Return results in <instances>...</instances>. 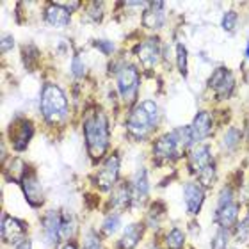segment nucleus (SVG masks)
<instances>
[{"mask_svg":"<svg viewBox=\"0 0 249 249\" xmlns=\"http://www.w3.org/2000/svg\"><path fill=\"white\" fill-rule=\"evenodd\" d=\"M153 249H159V248H153Z\"/></svg>","mask_w":249,"mask_h":249,"instance_id":"39","label":"nucleus"},{"mask_svg":"<svg viewBox=\"0 0 249 249\" xmlns=\"http://www.w3.org/2000/svg\"><path fill=\"white\" fill-rule=\"evenodd\" d=\"M212 164V157H210V150L205 146H199L194 151H191V169L194 173L203 171L205 167Z\"/></svg>","mask_w":249,"mask_h":249,"instance_id":"19","label":"nucleus"},{"mask_svg":"<svg viewBox=\"0 0 249 249\" xmlns=\"http://www.w3.org/2000/svg\"><path fill=\"white\" fill-rule=\"evenodd\" d=\"M208 86L212 89H215L219 93V96L223 94V96H228L235 88V78H233V73L226 70V68H219L215 70L210 80H208Z\"/></svg>","mask_w":249,"mask_h":249,"instance_id":"10","label":"nucleus"},{"mask_svg":"<svg viewBox=\"0 0 249 249\" xmlns=\"http://www.w3.org/2000/svg\"><path fill=\"white\" fill-rule=\"evenodd\" d=\"M248 141H249V123H248Z\"/></svg>","mask_w":249,"mask_h":249,"instance_id":"37","label":"nucleus"},{"mask_svg":"<svg viewBox=\"0 0 249 249\" xmlns=\"http://www.w3.org/2000/svg\"><path fill=\"white\" fill-rule=\"evenodd\" d=\"M237 25V13L235 11H228L223 18V29L224 31H233Z\"/></svg>","mask_w":249,"mask_h":249,"instance_id":"27","label":"nucleus"},{"mask_svg":"<svg viewBox=\"0 0 249 249\" xmlns=\"http://www.w3.org/2000/svg\"><path fill=\"white\" fill-rule=\"evenodd\" d=\"M237 215H239V208L233 201L226 203V205H221L217 210V223L223 226L224 230L231 228L235 223H237Z\"/></svg>","mask_w":249,"mask_h":249,"instance_id":"18","label":"nucleus"},{"mask_svg":"<svg viewBox=\"0 0 249 249\" xmlns=\"http://www.w3.org/2000/svg\"><path fill=\"white\" fill-rule=\"evenodd\" d=\"M157 123H159V109H157L155 102L146 100V102L137 105L135 109H132L128 121H126V128L134 139L141 141L146 139L155 130Z\"/></svg>","mask_w":249,"mask_h":249,"instance_id":"2","label":"nucleus"},{"mask_svg":"<svg viewBox=\"0 0 249 249\" xmlns=\"http://www.w3.org/2000/svg\"><path fill=\"white\" fill-rule=\"evenodd\" d=\"M84 249H104L102 248V242H100V237L96 233H89L86 237V242H84Z\"/></svg>","mask_w":249,"mask_h":249,"instance_id":"29","label":"nucleus"},{"mask_svg":"<svg viewBox=\"0 0 249 249\" xmlns=\"http://www.w3.org/2000/svg\"><path fill=\"white\" fill-rule=\"evenodd\" d=\"M239 141H240V132L237 128H231L226 134V137H224V142H226L228 148H235V146L239 144Z\"/></svg>","mask_w":249,"mask_h":249,"instance_id":"28","label":"nucleus"},{"mask_svg":"<svg viewBox=\"0 0 249 249\" xmlns=\"http://www.w3.org/2000/svg\"><path fill=\"white\" fill-rule=\"evenodd\" d=\"M18 249H31V240L23 239L21 242H18Z\"/></svg>","mask_w":249,"mask_h":249,"instance_id":"34","label":"nucleus"},{"mask_svg":"<svg viewBox=\"0 0 249 249\" xmlns=\"http://www.w3.org/2000/svg\"><path fill=\"white\" fill-rule=\"evenodd\" d=\"M153 150H155V157L159 160H175L177 157H180V151H178L180 148H178V142L173 134L159 137L155 141Z\"/></svg>","mask_w":249,"mask_h":249,"instance_id":"9","label":"nucleus"},{"mask_svg":"<svg viewBox=\"0 0 249 249\" xmlns=\"http://www.w3.org/2000/svg\"><path fill=\"white\" fill-rule=\"evenodd\" d=\"M130 201H132V192H130L128 185L123 183L121 187L116 189V192L112 194V199H110V207L112 208H124L128 207Z\"/></svg>","mask_w":249,"mask_h":249,"instance_id":"21","label":"nucleus"},{"mask_svg":"<svg viewBox=\"0 0 249 249\" xmlns=\"http://www.w3.org/2000/svg\"><path fill=\"white\" fill-rule=\"evenodd\" d=\"M177 64H178L180 73L185 77L187 75V50L183 45H178L177 47Z\"/></svg>","mask_w":249,"mask_h":249,"instance_id":"23","label":"nucleus"},{"mask_svg":"<svg viewBox=\"0 0 249 249\" xmlns=\"http://www.w3.org/2000/svg\"><path fill=\"white\" fill-rule=\"evenodd\" d=\"M21 187H23V194H25L27 201L36 208L41 207L43 201H45V196H43L41 185H39V182H37L36 175L32 173V169H29L27 175L21 177Z\"/></svg>","mask_w":249,"mask_h":249,"instance_id":"7","label":"nucleus"},{"mask_svg":"<svg viewBox=\"0 0 249 249\" xmlns=\"http://www.w3.org/2000/svg\"><path fill=\"white\" fill-rule=\"evenodd\" d=\"M142 231H144V226L141 223L137 224H130L126 226L120 239V249H134L135 246L139 244L141 237H142Z\"/></svg>","mask_w":249,"mask_h":249,"instance_id":"17","label":"nucleus"},{"mask_svg":"<svg viewBox=\"0 0 249 249\" xmlns=\"http://www.w3.org/2000/svg\"><path fill=\"white\" fill-rule=\"evenodd\" d=\"M73 231H75V219L71 215H62L61 237H71Z\"/></svg>","mask_w":249,"mask_h":249,"instance_id":"24","label":"nucleus"},{"mask_svg":"<svg viewBox=\"0 0 249 249\" xmlns=\"http://www.w3.org/2000/svg\"><path fill=\"white\" fill-rule=\"evenodd\" d=\"M248 221H249V215H248Z\"/></svg>","mask_w":249,"mask_h":249,"instance_id":"38","label":"nucleus"},{"mask_svg":"<svg viewBox=\"0 0 249 249\" xmlns=\"http://www.w3.org/2000/svg\"><path fill=\"white\" fill-rule=\"evenodd\" d=\"M224 246H226V231H219V235L215 237V240H213V249H224Z\"/></svg>","mask_w":249,"mask_h":249,"instance_id":"32","label":"nucleus"},{"mask_svg":"<svg viewBox=\"0 0 249 249\" xmlns=\"http://www.w3.org/2000/svg\"><path fill=\"white\" fill-rule=\"evenodd\" d=\"M32 134H34V128H32L31 121H27V120H18L9 126L11 141H13V146H15L16 151L25 150Z\"/></svg>","mask_w":249,"mask_h":249,"instance_id":"5","label":"nucleus"},{"mask_svg":"<svg viewBox=\"0 0 249 249\" xmlns=\"http://www.w3.org/2000/svg\"><path fill=\"white\" fill-rule=\"evenodd\" d=\"M84 134H86V144L93 160H100L107 151L109 146V123L107 116L98 110L96 114L86 120L84 123Z\"/></svg>","mask_w":249,"mask_h":249,"instance_id":"1","label":"nucleus"},{"mask_svg":"<svg viewBox=\"0 0 249 249\" xmlns=\"http://www.w3.org/2000/svg\"><path fill=\"white\" fill-rule=\"evenodd\" d=\"M183 197H185L187 203V210L191 213H197L201 210L203 201H205V192L196 183H187L183 187Z\"/></svg>","mask_w":249,"mask_h":249,"instance_id":"15","label":"nucleus"},{"mask_svg":"<svg viewBox=\"0 0 249 249\" xmlns=\"http://www.w3.org/2000/svg\"><path fill=\"white\" fill-rule=\"evenodd\" d=\"M45 20L52 27H66L70 23V9L59 4H50L45 9Z\"/></svg>","mask_w":249,"mask_h":249,"instance_id":"16","label":"nucleus"},{"mask_svg":"<svg viewBox=\"0 0 249 249\" xmlns=\"http://www.w3.org/2000/svg\"><path fill=\"white\" fill-rule=\"evenodd\" d=\"M118 226H120V215H116V213L114 215H109L104 223V231L105 233H114Z\"/></svg>","mask_w":249,"mask_h":249,"instance_id":"26","label":"nucleus"},{"mask_svg":"<svg viewBox=\"0 0 249 249\" xmlns=\"http://www.w3.org/2000/svg\"><path fill=\"white\" fill-rule=\"evenodd\" d=\"M164 18H166V4L164 2H151L150 7L142 15L144 25L150 29H159L164 25Z\"/></svg>","mask_w":249,"mask_h":249,"instance_id":"14","label":"nucleus"},{"mask_svg":"<svg viewBox=\"0 0 249 249\" xmlns=\"http://www.w3.org/2000/svg\"><path fill=\"white\" fill-rule=\"evenodd\" d=\"M199 175V178H201V183H205V185H212L213 180H215V169H213V164H210L208 167H205L203 171L197 173Z\"/></svg>","mask_w":249,"mask_h":249,"instance_id":"25","label":"nucleus"},{"mask_svg":"<svg viewBox=\"0 0 249 249\" xmlns=\"http://www.w3.org/2000/svg\"><path fill=\"white\" fill-rule=\"evenodd\" d=\"M134 52H137V57L144 66H155L160 59V41L159 37L144 39L139 47L134 48Z\"/></svg>","mask_w":249,"mask_h":249,"instance_id":"8","label":"nucleus"},{"mask_svg":"<svg viewBox=\"0 0 249 249\" xmlns=\"http://www.w3.org/2000/svg\"><path fill=\"white\" fill-rule=\"evenodd\" d=\"M93 45L96 48H100V52H104V53L114 52V45L110 41H105V39H96V41H93Z\"/></svg>","mask_w":249,"mask_h":249,"instance_id":"30","label":"nucleus"},{"mask_svg":"<svg viewBox=\"0 0 249 249\" xmlns=\"http://www.w3.org/2000/svg\"><path fill=\"white\" fill-rule=\"evenodd\" d=\"M73 73L77 75V77H82L84 75V66H82V61L78 57L73 59Z\"/></svg>","mask_w":249,"mask_h":249,"instance_id":"33","label":"nucleus"},{"mask_svg":"<svg viewBox=\"0 0 249 249\" xmlns=\"http://www.w3.org/2000/svg\"><path fill=\"white\" fill-rule=\"evenodd\" d=\"M132 201L135 205H142L148 197V192H150V185H148V173L146 169H139V171L134 175V180H132Z\"/></svg>","mask_w":249,"mask_h":249,"instance_id":"12","label":"nucleus"},{"mask_svg":"<svg viewBox=\"0 0 249 249\" xmlns=\"http://www.w3.org/2000/svg\"><path fill=\"white\" fill-rule=\"evenodd\" d=\"M13 47H15V39H13V36H11V34H4V36H2V41H0L2 52H7V50H11Z\"/></svg>","mask_w":249,"mask_h":249,"instance_id":"31","label":"nucleus"},{"mask_svg":"<svg viewBox=\"0 0 249 249\" xmlns=\"http://www.w3.org/2000/svg\"><path fill=\"white\" fill-rule=\"evenodd\" d=\"M118 175H120V155L114 153L110 159H107L102 171L96 175V185H98L100 191H110V187L114 185L116 180H118Z\"/></svg>","mask_w":249,"mask_h":249,"instance_id":"4","label":"nucleus"},{"mask_svg":"<svg viewBox=\"0 0 249 249\" xmlns=\"http://www.w3.org/2000/svg\"><path fill=\"white\" fill-rule=\"evenodd\" d=\"M192 130H194L197 141L208 137L210 132H212V118H210V114H208V112H199V114L194 118Z\"/></svg>","mask_w":249,"mask_h":249,"instance_id":"20","label":"nucleus"},{"mask_svg":"<svg viewBox=\"0 0 249 249\" xmlns=\"http://www.w3.org/2000/svg\"><path fill=\"white\" fill-rule=\"evenodd\" d=\"M27 226L25 223H21L20 219H15L11 215H4L2 217V239L7 244H16L21 242L25 237Z\"/></svg>","mask_w":249,"mask_h":249,"instance_id":"6","label":"nucleus"},{"mask_svg":"<svg viewBox=\"0 0 249 249\" xmlns=\"http://www.w3.org/2000/svg\"><path fill=\"white\" fill-rule=\"evenodd\" d=\"M246 55L249 57V43H248V48H246Z\"/></svg>","mask_w":249,"mask_h":249,"instance_id":"36","label":"nucleus"},{"mask_svg":"<svg viewBox=\"0 0 249 249\" xmlns=\"http://www.w3.org/2000/svg\"><path fill=\"white\" fill-rule=\"evenodd\" d=\"M61 226H62V215L59 212H50L45 217L43 228H45V239L47 244L55 246L61 239Z\"/></svg>","mask_w":249,"mask_h":249,"instance_id":"13","label":"nucleus"},{"mask_svg":"<svg viewBox=\"0 0 249 249\" xmlns=\"http://www.w3.org/2000/svg\"><path fill=\"white\" fill-rule=\"evenodd\" d=\"M139 84V73L134 66H124L118 73V89H120L121 96L128 98L130 94H134Z\"/></svg>","mask_w":249,"mask_h":249,"instance_id":"11","label":"nucleus"},{"mask_svg":"<svg viewBox=\"0 0 249 249\" xmlns=\"http://www.w3.org/2000/svg\"><path fill=\"white\" fill-rule=\"evenodd\" d=\"M183 240H185V237H183V233L180 231V230H173L171 233L167 235L166 239V246L167 249H182L183 246Z\"/></svg>","mask_w":249,"mask_h":249,"instance_id":"22","label":"nucleus"},{"mask_svg":"<svg viewBox=\"0 0 249 249\" xmlns=\"http://www.w3.org/2000/svg\"><path fill=\"white\" fill-rule=\"evenodd\" d=\"M41 112L45 116L47 123L52 124H61L66 121L68 118V100L62 93V89L48 84L47 88L43 89L41 94Z\"/></svg>","mask_w":249,"mask_h":249,"instance_id":"3","label":"nucleus"},{"mask_svg":"<svg viewBox=\"0 0 249 249\" xmlns=\"http://www.w3.org/2000/svg\"><path fill=\"white\" fill-rule=\"evenodd\" d=\"M64 249H77L73 244H68V246H64Z\"/></svg>","mask_w":249,"mask_h":249,"instance_id":"35","label":"nucleus"}]
</instances>
